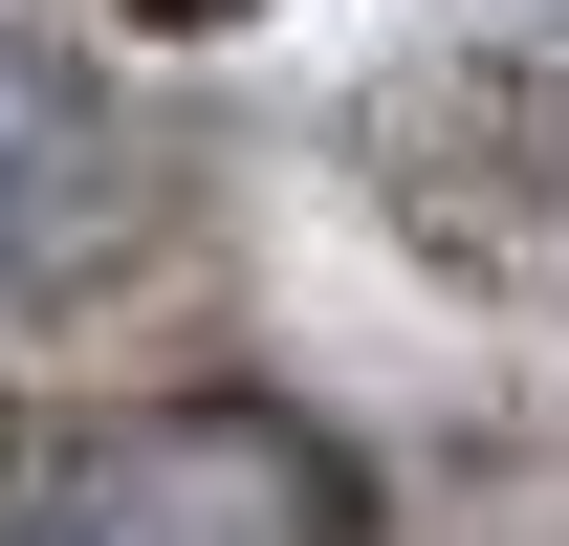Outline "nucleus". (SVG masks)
Returning a JSON list of instances; mask_svg holds the SVG:
<instances>
[{"instance_id":"nucleus-2","label":"nucleus","mask_w":569,"mask_h":546,"mask_svg":"<svg viewBox=\"0 0 569 546\" xmlns=\"http://www.w3.org/2000/svg\"><path fill=\"white\" fill-rule=\"evenodd\" d=\"M67 153H88L67 67H44V44H0V284L44 263V219H67Z\"/></svg>"},{"instance_id":"nucleus-4","label":"nucleus","mask_w":569,"mask_h":546,"mask_svg":"<svg viewBox=\"0 0 569 546\" xmlns=\"http://www.w3.org/2000/svg\"><path fill=\"white\" fill-rule=\"evenodd\" d=\"M0 546H22V525H0Z\"/></svg>"},{"instance_id":"nucleus-3","label":"nucleus","mask_w":569,"mask_h":546,"mask_svg":"<svg viewBox=\"0 0 569 546\" xmlns=\"http://www.w3.org/2000/svg\"><path fill=\"white\" fill-rule=\"evenodd\" d=\"M132 22H241V0H132Z\"/></svg>"},{"instance_id":"nucleus-1","label":"nucleus","mask_w":569,"mask_h":546,"mask_svg":"<svg viewBox=\"0 0 569 546\" xmlns=\"http://www.w3.org/2000/svg\"><path fill=\"white\" fill-rule=\"evenodd\" d=\"M0 525L22 546H372L351 459L263 394H110L67 437H22L0 481Z\"/></svg>"}]
</instances>
